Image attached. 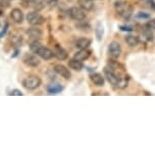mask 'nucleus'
I'll return each instance as SVG.
<instances>
[{
	"label": "nucleus",
	"mask_w": 155,
	"mask_h": 156,
	"mask_svg": "<svg viewBox=\"0 0 155 156\" xmlns=\"http://www.w3.org/2000/svg\"><path fill=\"white\" fill-rule=\"evenodd\" d=\"M95 34H96V38H97V40L101 41L102 38H103V35H104V27L101 23H98L97 26H96Z\"/></svg>",
	"instance_id": "nucleus-19"
},
{
	"label": "nucleus",
	"mask_w": 155,
	"mask_h": 156,
	"mask_svg": "<svg viewBox=\"0 0 155 156\" xmlns=\"http://www.w3.org/2000/svg\"><path fill=\"white\" fill-rule=\"evenodd\" d=\"M108 52H109L110 56H112L113 58H118L119 57V55L122 54V46L118 42L113 41L109 44L108 46Z\"/></svg>",
	"instance_id": "nucleus-8"
},
{
	"label": "nucleus",
	"mask_w": 155,
	"mask_h": 156,
	"mask_svg": "<svg viewBox=\"0 0 155 156\" xmlns=\"http://www.w3.org/2000/svg\"><path fill=\"white\" fill-rule=\"evenodd\" d=\"M104 76L106 78V80L109 82L110 84L113 86H116L118 83V76L115 75V73L113 72V69L110 66H106L104 69Z\"/></svg>",
	"instance_id": "nucleus-5"
},
{
	"label": "nucleus",
	"mask_w": 155,
	"mask_h": 156,
	"mask_svg": "<svg viewBox=\"0 0 155 156\" xmlns=\"http://www.w3.org/2000/svg\"><path fill=\"white\" fill-rule=\"evenodd\" d=\"M42 84V81L37 76H29L23 81V86L27 90H36Z\"/></svg>",
	"instance_id": "nucleus-2"
},
{
	"label": "nucleus",
	"mask_w": 155,
	"mask_h": 156,
	"mask_svg": "<svg viewBox=\"0 0 155 156\" xmlns=\"http://www.w3.org/2000/svg\"><path fill=\"white\" fill-rule=\"evenodd\" d=\"M115 10L122 19L129 20L133 14V6L128 3L125 0H119L115 3Z\"/></svg>",
	"instance_id": "nucleus-1"
},
{
	"label": "nucleus",
	"mask_w": 155,
	"mask_h": 156,
	"mask_svg": "<svg viewBox=\"0 0 155 156\" xmlns=\"http://www.w3.org/2000/svg\"><path fill=\"white\" fill-rule=\"evenodd\" d=\"M69 69H72L74 70H78V72H80V70L84 69L83 62L78 59H76V58H72V59L69 60Z\"/></svg>",
	"instance_id": "nucleus-15"
},
{
	"label": "nucleus",
	"mask_w": 155,
	"mask_h": 156,
	"mask_svg": "<svg viewBox=\"0 0 155 156\" xmlns=\"http://www.w3.org/2000/svg\"><path fill=\"white\" fill-rule=\"evenodd\" d=\"M136 17L140 20H148V19H150V14L146 13L144 11H139V12L136 14Z\"/></svg>",
	"instance_id": "nucleus-24"
},
{
	"label": "nucleus",
	"mask_w": 155,
	"mask_h": 156,
	"mask_svg": "<svg viewBox=\"0 0 155 156\" xmlns=\"http://www.w3.org/2000/svg\"><path fill=\"white\" fill-rule=\"evenodd\" d=\"M26 19H27V22L30 23L31 26H36V27L37 26L43 25V23H45V17L40 12H38V11H30V12L27 14Z\"/></svg>",
	"instance_id": "nucleus-3"
},
{
	"label": "nucleus",
	"mask_w": 155,
	"mask_h": 156,
	"mask_svg": "<svg viewBox=\"0 0 155 156\" xmlns=\"http://www.w3.org/2000/svg\"><path fill=\"white\" fill-rule=\"evenodd\" d=\"M143 4L149 9L155 11V2L154 0H143Z\"/></svg>",
	"instance_id": "nucleus-22"
},
{
	"label": "nucleus",
	"mask_w": 155,
	"mask_h": 156,
	"mask_svg": "<svg viewBox=\"0 0 155 156\" xmlns=\"http://www.w3.org/2000/svg\"><path fill=\"white\" fill-rule=\"evenodd\" d=\"M10 17L16 23H22L24 22V13L20 8H13L10 12Z\"/></svg>",
	"instance_id": "nucleus-11"
},
{
	"label": "nucleus",
	"mask_w": 155,
	"mask_h": 156,
	"mask_svg": "<svg viewBox=\"0 0 155 156\" xmlns=\"http://www.w3.org/2000/svg\"><path fill=\"white\" fill-rule=\"evenodd\" d=\"M91 53H92L91 50H88V48L87 49H80L77 53L75 54L74 58H76V59L80 60V61H84L90 57Z\"/></svg>",
	"instance_id": "nucleus-14"
},
{
	"label": "nucleus",
	"mask_w": 155,
	"mask_h": 156,
	"mask_svg": "<svg viewBox=\"0 0 155 156\" xmlns=\"http://www.w3.org/2000/svg\"><path fill=\"white\" fill-rule=\"evenodd\" d=\"M79 6L83 8L84 10L90 11L93 9L94 7V3H93V0H78Z\"/></svg>",
	"instance_id": "nucleus-17"
},
{
	"label": "nucleus",
	"mask_w": 155,
	"mask_h": 156,
	"mask_svg": "<svg viewBox=\"0 0 155 156\" xmlns=\"http://www.w3.org/2000/svg\"><path fill=\"white\" fill-rule=\"evenodd\" d=\"M29 38L31 39V41H35V40H39L43 35V32L38 28H31L29 29L27 32Z\"/></svg>",
	"instance_id": "nucleus-13"
},
{
	"label": "nucleus",
	"mask_w": 155,
	"mask_h": 156,
	"mask_svg": "<svg viewBox=\"0 0 155 156\" xmlns=\"http://www.w3.org/2000/svg\"><path fill=\"white\" fill-rule=\"evenodd\" d=\"M77 27H83V28H81L80 30L82 31H84V32H88V31H90V26L88 25V23H86V25H81V23H79V25H77Z\"/></svg>",
	"instance_id": "nucleus-27"
},
{
	"label": "nucleus",
	"mask_w": 155,
	"mask_h": 156,
	"mask_svg": "<svg viewBox=\"0 0 155 156\" xmlns=\"http://www.w3.org/2000/svg\"><path fill=\"white\" fill-rule=\"evenodd\" d=\"M92 40L89 39V38H80L77 43H76V46L78 47L79 49H87L88 47L91 45Z\"/></svg>",
	"instance_id": "nucleus-16"
},
{
	"label": "nucleus",
	"mask_w": 155,
	"mask_h": 156,
	"mask_svg": "<svg viewBox=\"0 0 155 156\" xmlns=\"http://www.w3.org/2000/svg\"><path fill=\"white\" fill-rule=\"evenodd\" d=\"M23 61L26 66H31V67H36L40 64V60L35 53H27L23 58Z\"/></svg>",
	"instance_id": "nucleus-6"
},
{
	"label": "nucleus",
	"mask_w": 155,
	"mask_h": 156,
	"mask_svg": "<svg viewBox=\"0 0 155 156\" xmlns=\"http://www.w3.org/2000/svg\"><path fill=\"white\" fill-rule=\"evenodd\" d=\"M119 30L124 31V32H132V31H133V28L127 27V26H121V27H119Z\"/></svg>",
	"instance_id": "nucleus-28"
},
{
	"label": "nucleus",
	"mask_w": 155,
	"mask_h": 156,
	"mask_svg": "<svg viewBox=\"0 0 155 156\" xmlns=\"http://www.w3.org/2000/svg\"><path fill=\"white\" fill-rule=\"evenodd\" d=\"M125 42H127L129 46L135 47L139 44V38L136 36H133V35H129V36L125 37Z\"/></svg>",
	"instance_id": "nucleus-20"
},
{
	"label": "nucleus",
	"mask_w": 155,
	"mask_h": 156,
	"mask_svg": "<svg viewBox=\"0 0 155 156\" xmlns=\"http://www.w3.org/2000/svg\"><path fill=\"white\" fill-rule=\"evenodd\" d=\"M63 90V87L59 84H52L47 87V92L49 94H58Z\"/></svg>",
	"instance_id": "nucleus-18"
},
{
	"label": "nucleus",
	"mask_w": 155,
	"mask_h": 156,
	"mask_svg": "<svg viewBox=\"0 0 155 156\" xmlns=\"http://www.w3.org/2000/svg\"><path fill=\"white\" fill-rule=\"evenodd\" d=\"M36 54L38 55V56H40L44 60H49V59H51V58L54 56L53 51L49 49L48 47H45L43 45L37 50Z\"/></svg>",
	"instance_id": "nucleus-7"
},
{
	"label": "nucleus",
	"mask_w": 155,
	"mask_h": 156,
	"mask_svg": "<svg viewBox=\"0 0 155 156\" xmlns=\"http://www.w3.org/2000/svg\"><path fill=\"white\" fill-rule=\"evenodd\" d=\"M43 3L44 5L48 7H55L58 3V0H43Z\"/></svg>",
	"instance_id": "nucleus-23"
},
{
	"label": "nucleus",
	"mask_w": 155,
	"mask_h": 156,
	"mask_svg": "<svg viewBox=\"0 0 155 156\" xmlns=\"http://www.w3.org/2000/svg\"><path fill=\"white\" fill-rule=\"evenodd\" d=\"M148 28H150L151 30H155V19H151L149 20V22L146 23Z\"/></svg>",
	"instance_id": "nucleus-25"
},
{
	"label": "nucleus",
	"mask_w": 155,
	"mask_h": 156,
	"mask_svg": "<svg viewBox=\"0 0 155 156\" xmlns=\"http://www.w3.org/2000/svg\"><path fill=\"white\" fill-rule=\"evenodd\" d=\"M41 46H42V44L40 43V41H39V40L32 41L31 44H30V50H31V52H33V53L36 54L37 50L39 49Z\"/></svg>",
	"instance_id": "nucleus-21"
},
{
	"label": "nucleus",
	"mask_w": 155,
	"mask_h": 156,
	"mask_svg": "<svg viewBox=\"0 0 155 156\" xmlns=\"http://www.w3.org/2000/svg\"><path fill=\"white\" fill-rule=\"evenodd\" d=\"M69 16L72 20L81 22L86 19V10H84L80 6H72L69 9Z\"/></svg>",
	"instance_id": "nucleus-4"
},
{
	"label": "nucleus",
	"mask_w": 155,
	"mask_h": 156,
	"mask_svg": "<svg viewBox=\"0 0 155 156\" xmlns=\"http://www.w3.org/2000/svg\"><path fill=\"white\" fill-rule=\"evenodd\" d=\"M9 95H12V96H23V93H22V91H20V90L14 89V90H12L9 93Z\"/></svg>",
	"instance_id": "nucleus-26"
},
{
	"label": "nucleus",
	"mask_w": 155,
	"mask_h": 156,
	"mask_svg": "<svg viewBox=\"0 0 155 156\" xmlns=\"http://www.w3.org/2000/svg\"><path fill=\"white\" fill-rule=\"evenodd\" d=\"M53 69L55 73L61 76L62 78L66 79V80H69L72 78V73L69 72V69L65 66H63V64H56V66H54Z\"/></svg>",
	"instance_id": "nucleus-9"
},
{
	"label": "nucleus",
	"mask_w": 155,
	"mask_h": 156,
	"mask_svg": "<svg viewBox=\"0 0 155 156\" xmlns=\"http://www.w3.org/2000/svg\"><path fill=\"white\" fill-rule=\"evenodd\" d=\"M53 54L54 56L59 60H65L69 57V53L65 49L62 48L60 45H56L53 50Z\"/></svg>",
	"instance_id": "nucleus-10"
},
{
	"label": "nucleus",
	"mask_w": 155,
	"mask_h": 156,
	"mask_svg": "<svg viewBox=\"0 0 155 156\" xmlns=\"http://www.w3.org/2000/svg\"><path fill=\"white\" fill-rule=\"evenodd\" d=\"M90 79L93 82V84L96 85L98 87H102L104 86V76L99 73H93L90 75Z\"/></svg>",
	"instance_id": "nucleus-12"
},
{
	"label": "nucleus",
	"mask_w": 155,
	"mask_h": 156,
	"mask_svg": "<svg viewBox=\"0 0 155 156\" xmlns=\"http://www.w3.org/2000/svg\"><path fill=\"white\" fill-rule=\"evenodd\" d=\"M24 2H31V1H33V0H23Z\"/></svg>",
	"instance_id": "nucleus-29"
}]
</instances>
